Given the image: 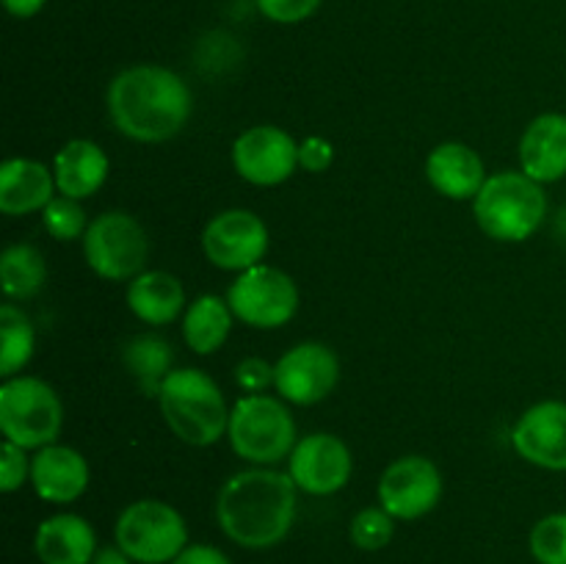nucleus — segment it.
Segmentation results:
<instances>
[{"instance_id": "6", "label": "nucleus", "mask_w": 566, "mask_h": 564, "mask_svg": "<svg viewBox=\"0 0 566 564\" xmlns=\"http://www.w3.org/2000/svg\"><path fill=\"white\" fill-rule=\"evenodd\" d=\"M64 404L39 376H11L0 385V431L25 451H39L59 440Z\"/></svg>"}, {"instance_id": "20", "label": "nucleus", "mask_w": 566, "mask_h": 564, "mask_svg": "<svg viewBox=\"0 0 566 564\" xmlns=\"http://www.w3.org/2000/svg\"><path fill=\"white\" fill-rule=\"evenodd\" d=\"M55 191V175L39 160L9 158L0 166V213H42Z\"/></svg>"}, {"instance_id": "1", "label": "nucleus", "mask_w": 566, "mask_h": 564, "mask_svg": "<svg viewBox=\"0 0 566 564\" xmlns=\"http://www.w3.org/2000/svg\"><path fill=\"white\" fill-rule=\"evenodd\" d=\"M298 487L291 473L249 468L230 476L216 498V520L227 540L249 551H269L291 534L296 523Z\"/></svg>"}, {"instance_id": "14", "label": "nucleus", "mask_w": 566, "mask_h": 564, "mask_svg": "<svg viewBox=\"0 0 566 564\" xmlns=\"http://www.w3.org/2000/svg\"><path fill=\"white\" fill-rule=\"evenodd\" d=\"M287 473L307 495H335L352 481L354 457L337 435L315 431L296 442L287 457Z\"/></svg>"}, {"instance_id": "9", "label": "nucleus", "mask_w": 566, "mask_h": 564, "mask_svg": "<svg viewBox=\"0 0 566 564\" xmlns=\"http://www.w3.org/2000/svg\"><path fill=\"white\" fill-rule=\"evenodd\" d=\"M224 299L235 318L254 330H280L298 310V288L293 276L265 263L241 271L230 282Z\"/></svg>"}, {"instance_id": "33", "label": "nucleus", "mask_w": 566, "mask_h": 564, "mask_svg": "<svg viewBox=\"0 0 566 564\" xmlns=\"http://www.w3.org/2000/svg\"><path fill=\"white\" fill-rule=\"evenodd\" d=\"M332 160H335V147L324 136H310L298 144V166L302 169L321 175V171L329 169Z\"/></svg>"}, {"instance_id": "32", "label": "nucleus", "mask_w": 566, "mask_h": 564, "mask_svg": "<svg viewBox=\"0 0 566 564\" xmlns=\"http://www.w3.org/2000/svg\"><path fill=\"white\" fill-rule=\"evenodd\" d=\"M235 382L238 387L252 396V393H263L265 387L274 385V365L265 363L260 357H247L243 363H238L235 368Z\"/></svg>"}, {"instance_id": "24", "label": "nucleus", "mask_w": 566, "mask_h": 564, "mask_svg": "<svg viewBox=\"0 0 566 564\" xmlns=\"http://www.w3.org/2000/svg\"><path fill=\"white\" fill-rule=\"evenodd\" d=\"M122 363L147 396H158L166 376L175 370V352H171L169 341H164L155 332H144V335L130 337L125 343Z\"/></svg>"}, {"instance_id": "16", "label": "nucleus", "mask_w": 566, "mask_h": 564, "mask_svg": "<svg viewBox=\"0 0 566 564\" xmlns=\"http://www.w3.org/2000/svg\"><path fill=\"white\" fill-rule=\"evenodd\" d=\"M88 479L86 457L70 446L50 442L31 457V487L48 503L77 501L88 490Z\"/></svg>"}, {"instance_id": "4", "label": "nucleus", "mask_w": 566, "mask_h": 564, "mask_svg": "<svg viewBox=\"0 0 566 564\" xmlns=\"http://www.w3.org/2000/svg\"><path fill=\"white\" fill-rule=\"evenodd\" d=\"M473 216L492 241H528L547 216V194L525 171H495L473 199Z\"/></svg>"}, {"instance_id": "2", "label": "nucleus", "mask_w": 566, "mask_h": 564, "mask_svg": "<svg viewBox=\"0 0 566 564\" xmlns=\"http://www.w3.org/2000/svg\"><path fill=\"white\" fill-rule=\"evenodd\" d=\"M105 105L122 136L142 144H160L186 127L193 97L188 83L169 66L136 64L108 83Z\"/></svg>"}, {"instance_id": "8", "label": "nucleus", "mask_w": 566, "mask_h": 564, "mask_svg": "<svg viewBox=\"0 0 566 564\" xmlns=\"http://www.w3.org/2000/svg\"><path fill=\"white\" fill-rule=\"evenodd\" d=\"M83 241L88 269L111 282H130L149 260V238L142 221L125 210L94 216Z\"/></svg>"}, {"instance_id": "5", "label": "nucleus", "mask_w": 566, "mask_h": 564, "mask_svg": "<svg viewBox=\"0 0 566 564\" xmlns=\"http://www.w3.org/2000/svg\"><path fill=\"white\" fill-rule=\"evenodd\" d=\"M227 437L238 457L260 468H271L287 459L298 442L296 420L287 409V401L265 393H252L235 401Z\"/></svg>"}, {"instance_id": "7", "label": "nucleus", "mask_w": 566, "mask_h": 564, "mask_svg": "<svg viewBox=\"0 0 566 564\" xmlns=\"http://www.w3.org/2000/svg\"><path fill=\"white\" fill-rule=\"evenodd\" d=\"M114 536L136 564H171L188 547L186 518L171 503L155 498L122 509Z\"/></svg>"}, {"instance_id": "25", "label": "nucleus", "mask_w": 566, "mask_h": 564, "mask_svg": "<svg viewBox=\"0 0 566 564\" xmlns=\"http://www.w3.org/2000/svg\"><path fill=\"white\" fill-rule=\"evenodd\" d=\"M48 282L44 254L31 243H11L0 254V288L11 302H25L36 296Z\"/></svg>"}, {"instance_id": "30", "label": "nucleus", "mask_w": 566, "mask_h": 564, "mask_svg": "<svg viewBox=\"0 0 566 564\" xmlns=\"http://www.w3.org/2000/svg\"><path fill=\"white\" fill-rule=\"evenodd\" d=\"M25 481H31V459H28L25 448L6 440L3 451H0V490L17 492Z\"/></svg>"}, {"instance_id": "35", "label": "nucleus", "mask_w": 566, "mask_h": 564, "mask_svg": "<svg viewBox=\"0 0 566 564\" xmlns=\"http://www.w3.org/2000/svg\"><path fill=\"white\" fill-rule=\"evenodd\" d=\"M44 3L48 0H3L6 11L17 17V20H31V17H36L44 9Z\"/></svg>"}, {"instance_id": "10", "label": "nucleus", "mask_w": 566, "mask_h": 564, "mask_svg": "<svg viewBox=\"0 0 566 564\" xmlns=\"http://www.w3.org/2000/svg\"><path fill=\"white\" fill-rule=\"evenodd\" d=\"M202 252L216 269L241 274L263 263L269 252V227L247 208L221 210L205 224Z\"/></svg>"}, {"instance_id": "23", "label": "nucleus", "mask_w": 566, "mask_h": 564, "mask_svg": "<svg viewBox=\"0 0 566 564\" xmlns=\"http://www.w3.org/2000/svg\"><path fill=\"white\" fill-rule=\"evenodd\" d=\"M232 313L230 302L216 293H202L193 299L182 313V341L193 354H213L227 343L232 332Z\"/></svg>"}, {"instance_id": "27", "label": "nucleus", "mask_w": 566, "mask_h": 564, "mask_svg": "<svg viewBox=\"0 0 566 564\" xmlns=\"http://www.w3.org/2000/svg\"><path fill=\"white\" fill-rule=\"evenodd\" d=\"M348 536H352L354 547H359V551H381L396 536V518L385 506H365L352 518Z\"/></svg>"}, {"instance_id": "29", "label": "nucleus", "mask_w": 566, "mask_h": 564, "mask_svg": "<svg viewBox=\"0 0 566 564\" xmlns=\"http://www.w3.org/2000/svg\"><path fill=\"white\" fill-rule=\"evenodd\" d=\"M531 556L539 564H566V512H553L531 529Z\"/></svg>"}, {"instance_id": "34", "label": "nucleus", "mask_w": 566, "mask_h": 564, "mask_svg": "<svg viewBox=\"0 0 566 564\" xmlns=\"http://www.w3.org/2000/svg\"><path fill=\"white\" fill-rule=\"evenodd\" d=\"M171 564H232L224 551L216 545H188Z\"/></svg>"}, {"instance_id": "11", "label": "nucleus", "mask_w": 566, "mask_h": 564, "mask_svg": "<svg viewBox=\"0 0 566 564\" xmlns=\"http://www.w3.org/2000/svg\"><path fill=\"white\" fill-rule=\"evenodd\" d=\"M340 379V359L326 343L304 341L287 348L274 365V387L280 398L296 407L324 401Z\"/></svg>"}, {"instance_id": "19", "label": "nucleus", "mask_w": 566, "mask_h": 564, "mask_svg": "<svg viewBox=\"0 0 566 564\" xmlns=\"http://www.w3.org/2000/svg\"><path fill=\"white\" fill-rule=\"evenodd\" d=\"M33 553L42 564H92L97 553V534L81 514H53L36 525Z\"/></svg>"}, {"instance_id": "3", "label": "nucleus", "mask_w": 566, "mask_h": 564, "mask_svg": "<svg viewBox=\"0 0 566 564\" xmlns=\"http://www.w3.org/2000/svg\"><path fill=\"white\" fill-rule=\"evenodd\" d=\"M160 412L177 440L208 448L227 435L230 412L224 393L199 368H175L158 393Z\"/></svg>"}, {"instance_id": "36", "label": "nucleus", "mask_w": 566, "mask_h": 564, "mask_svg": "<svg viewBox=\"0 0 566 564\" xmlns=\"http://www.w3.org/2000/svg\"><path fill=\"white\" fill-rule=\"evenodd\" d=\"M92 564H136V562H133V558L127 556L119 545H114V547L108 545V547H97Z\"/></svg>"}, {"instance_id": "21", "label": "nucleus", "mask_w": 566, "mask_h": 564, "mask_svg": "<svg viewBox=\"0 0 566 564\" xmlns=\"http://www.w3.org/2000/svg\"><path fill=\"white\" fill-rule=\"evenodd\" d=\"M111 160L99 144L88 138H72L55 153L53 175L59 194L72 199H88L105 186Z\"/></svg>"}, {"instance_id": "31", "label": "nucleus", "mask_w": 566, "mask_h": 564, "mask_svg": "<svg viewBox=\"0 0 566 564\" xmlns=\"http://www.w3.org/2000/svg\"><path fill=\"white\" fill-rule=\"evenodd\" d=\"M260 14L280 25H296L321 9V0H254Z\"/></svg>"}, {"instance_id": "18", "label": "nucleus", "mask_w": 566, "mask_h": 564, "mask_svg": "<svg viewBox=\"0 0 566 564\" xmlns=\"http://www.w3.org/2000/svg\"><path fill=\"white\" fill-rule=\"evenodd\" d=\"M520 171L536 182H558L566 177V116L539 114L520 138Z\"/></svg>"}, {"instance_id": "15", "label": "nucleus", "mask_w": 566, "mask_h": 564, "mask_svg": "<svg viewBox=\"0 0 566 564\" xmlns=\"http://www.w3.org/2000/svg\"><path fill=\"white\" fill-rule=\"evenodd\" d=\"M512 446L528 464L566 473V401H539L512 429Z\"/></svg>"}, {"instance_id": "17", "label": "nucleus", "mask_w": 566, "mask_h": 564, "mask_svg": "<svg viewBox=\"0 0 566 564\" xmlns=\"http://www.w3.org/2000/svg\"><path fill=\"white\" fill-rule=\"evenodd\" d=\"M431 188L453 202L475 199L486 182V166L473 147L462 142H442L426 158Z\"/></svg>"}, {"instance_id": "22", "label": "nucleus", "mask_w": 566, "mask_h": 564, "mask_svg": "<svg viewBox=\"0 0 566 564\" xmlns=\"http://www.w3.org/2000/svg\"><path fill=\"white\" fill-rule=\"evenodd\" d=\"M127 307L149 326L175 324L186 313L182 282L169 271H142L127 282Z\"/></svg>"}, {"instance_id": "26", "label": "nucleus", "mask_w": 566, "mask_h": 564, "mask_svg": "<svg viewBox=\"0 0 566 564\" xmlns=\"http://www.w3.org/2000/svg\"><path fill=\"white\" fill-rule=\"evenodd\" d=\"M36 348V330L33 321L17 304L0 307V376L11 379L31 363Z\"/></svg>"}, {"instance_id": "12", "label": "nucleus", "mask_w": 566, "mask_h": 564, "mask_svg": "<svg viewBox=\"0 0 566 564\" xmlns=\"http://www.w3.org/2000/svg\"><path fill=\"white\" fill-rule=\"evenodd\" d=\"M232 166L252 186H282L298 166V144L282 127L254 125L232 144Z\"/></svg>"}, {"instance_id": "28", "label": "nucleus", "mask_w": 566, "mask_h": 564, "mask_svg": "<svg viewBox=\"0 0 566 564\" xmlns=\"http://www.w3.org/2000/svg\"><path fill=\"white\" fill-rule=\"evenodd\" d=\"M42 224L55 241H77V238L86 236L92 221H88L81 199H72V197H64V194H59V197L50 199L48 208L42 210Z\"/></svg>"}, {"instance_id": "13", "label": "nucleus", "mask_w": 566, "mask_h": 564, "mask_svg": "<svg viewBox=\"0 0 566 564\" xmlns=\"http://www.w3.org/2000/svg\"><path fill=\"white\" fill-rule=\"evenodd\" d=\"M442 473L429 457H401L381 473L379 506L396 520H418L434 512L442 501Z\"/></svg>"}]
</instances>
